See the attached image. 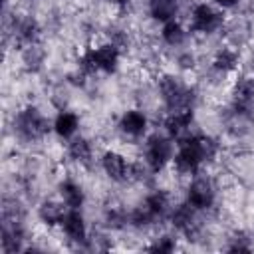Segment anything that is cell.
I'll return each instance as SVG.
<instances>
[{
    "label": "cell",
    "instance_id": "18",
    "mask_svg": "<svg viewBox=\"0 0 254 254\" xmlns=\"http://www.w3.org/2000/svg\"><path fill=\"white\" fill-rule=\"evenodd\" d=\"M65 212H67V206L62 202V198L60 200H44L38 206V218L48 228L60 226L64 216H65Z\"/></svg>",
    "mask_w": 254,
    "mask_h": 254
},
{
    "label": "cell",
    "instance_id": "12",
    "mask_svg": "<svg viewBox=\"0 0 254 254\" xmlns=\"http://www.w3.org/2000/svg\"><path fill=\"white\" fill-rule=\"evenodd\" d=\"M117 129L129 139H143L149 131V117L143 109H125L117 119Z\"/></svg>",
    "mask_w": 254,
    "mask_h": 254
},
{
    "label": "cell",
    "instance_id": "17",
    "mask_svg": "<svg viewBox=\"0 0 254 254\" xmlns=\"http://www.w3.org/2000/svg\"><path fill=\"white\" fill-rule=\"evenodd\" d=\"M58 192H60V198L62 202L67 206V208H81L85 204V190L83 187L73 181V179H64L60 185H58Z\"/></svg>",
    "mask_w": 254,
    "mask_h": 254
},
{
    "label": "cell",
    "instance_id": "1",
    "mask_svg": "<svg viewBox=\"0 0 254 254\" xmlns=\"http://www.w3.org/2000/svg\"><path fill=\"white\" fill-rule=\"evenodd\" d=\"M220 153V143L202 133H190L189 137L177 141L173 169L183 177H194L202 171L204 165L212 163Z\"/></svg>",
    "mask_w": 254,
    "mask_h": 254
},
{
    "label": "cell",
    "instance_id": "27",
    "mask_svg": "<svg viewBox=\"0 0 254 254\" xmlns=\"http://www.w3.org/2000/svg\"><path fill=\"white\" fill-rule=\"evenodd\" d=\"M107 2H109V4H113V6H117V8H125L131 0H107Z\"/></svg>",
    "mask_w": 254,
    "mask_h": 254
},
{
    "label": "cell",
    "instance_id": "9",
    "mask_svg": "<svg viewBox=\"0 0 254 254\" xmlns=\"http://www.w3.org/2000/svg\"><path fill=\"white\" fill-rule=\"evenodd\" d=\"M185 202H189L196 212L212 208L216 202V189L212 181L206 177H200V173L190 177V183L185 192Z\"/></svg>",
    "mask_w": 254,
    "mask_h": 254
},
{
    "label": "cell",
    "instance_id": "20",
    "mask_svg": "<svg viewBox=\"0 0 254 254\" xmlns=\"http://www.w3.org/2000/svg\"><path fill=\"white\" fill-rule=\"evenodd\" d=\"M65 153L77 165H89L93 161V145L87 137H81V135H75L73 139L67 141Z\"/></svg>",
    "mask_w": 254,
    "mask_h": 254
},
{
    "label": "cell",
    "instance_id": "11",
    "mask_svg": "<svg viewBox=\"0 0 254 254\" xmlns=\"http://www.w3.org/2000/svg\"><path fill=\"white\" fill-rule=\"evenodd\" d=\"M194 125V109L187 107V109H175V111H167L165 119H163V131L177 143L185 137H189Z\"/></svg>",
    "mask_w": 254,
    "mask_h": 254
},
{
    "label": "cell",
    "instance_id": "21",
    "mask_svg": "<svg viewBox=\"0 0 254 254\" xmlns=\"http://www.w3.org/2000/svg\"><path fill=\"white\" fill-rule=\"evenodd\" d=\"M238 64H240V54L230 46L216 50V54L212 56V62H210V65L216 73H232L238 67Z\"/></svg>",
    "mask_w": 254,
    "mask_h": 254
},
{
    "label": "cell",
    "instance_id": "4",
    "mask_svg": "<svg viewBox=\"0 0 254 254\" xmlns=\"http://www.w3.org/2000/svg\"><path fill=\"white\" fill-rule=\"evenodd\" d=\"M177 143L167 135V133H153L145 137L143 143V163L145 169L153 175L161 173L167 165L173 163Z\"/></svg>",
    "mask_w": 254,
    "mask_h": 254
},
{
    "label": "cell",
    "instance_id": "16",
    "mask_svg": "<svg viewBox=\"0 0 254 254\" xmlns=\"http://www.w3.org/2000/svg\"><path fill=\"white\" fill-rule=\"evenodd\" d=\"M79 115L75 111H69V109H60L56 113V117L52 119V131L56 137L64 139V141H69L77 135L79 131Z\"/></svg>",
    "mask_w": 254,
    "mask_h": 254
},
{
    "label": "cell",
    "instance_id": "10",
    "mask_svg": "<svg viewBox=\"0 0 254 254\" xmlns=\"http://www.w3.org/2000/svg\"><path fill=\"white\" fill-rule=\"evenodd\" d=\"M10 34L14 38V44H18V48H26L32 44H40L42 28L36 18L28 14H16L10 22Z\"/></svg>",
    "mask_w": 254,
    "mask_h": 254
},
{
    "label": "cell",
    "instance_id": "7",
    "mask_svg": "<svg viewBox=\"0 0 254 254\" xmlns=\"http://www.w3.org/2000/svg\"><path fill=\"white\" fill-rule=\"evenodd\" d=\"M99 165H101V171L107 175V179H111L113 183H129L139 177V165L131 163L123 153L115 149L103 151Z\"/></svg>",
    "mask_w": 254,
    "mask_h": 254
},
{
    "label": "cell",
    "instance_id": "15",
    "mask_svg": "<svg viewBox=\"0 0 254 254\" xmlns=\"http://www.w3.org/2000/svg\"><path fill=\"white\" fill-rule=\"evenodd\" d=\"M196 214L198 212L189 202H181V204H177V206L171 208L169 220H171V224H173V228L177 232L190 236L194 232V228H196Z\"/></svg>",
    "mask_w": 254,
    "mask_h": 254
},
{
    "label": "cell",
    "instance_id": "25",
    "mask_svg": "<svg viewBox=\"0 0 254 254\" xmlns=\"http://www.w3.org/2000/svg\"><path fill=\"white\" fill-rule=\"evenodd\" d=\"M244 238H232V244L228 246V250H232V252H236V250H250L252 246L248 244V242H242Z\"/></svg>",
    "mask_w": 254,
    "mask_h": 254
},
{
    "label": "cell",
    "instance_id": "13",
    "mask_svg": "<svg viewBox=\"0 0 254 254\" xmlns=\"http://www.w3.org/2000/svg\"><path fill=\"white\" fill-rule=\"evenodd\" d=\"M254 107V77L242 75L232 87V109L240 115L250 113Z\"/></svg>",
    "mask_w": 254,
    "mask_h": 254
},
{
    "label": "cell",
    "instance_id": "5",
    "mask_svg": "<svg viewBox=\"0 0 254 254\" xmlns=\"http://www.w3.org/2000/svg\"><path fill=\"white\" fill-rule=\"evenodd\" d=\"M171 208H173L171 196H169L165 190L157 189V190H151V192L145 196V200L141 202V206H137V208L127 216V220H129V224H133V226H137V228L149 226V224H155L157 220L169 216Z\"/></svg>",
    "mask_w": 254,
    "mask_h": 254
},
{
    "label": "cell",
    "instance_id": "26",
    "mask_svg": "<svg viewBox=\"0 0 254 254\" xmlns=\"http://www.w3.org/2000/svg\"><path fill=\"white\" fill-rule=\"evenodd\" d=\"M238 2H240V0H212V4L218 6L220 10H230V8L238 6Z\"/></svg>",
    "mask_w": 254,
    "mask_h": 254
},
{
    "label": "cell",
    "instance_id": "24",
    "mask_svg": "<svg viewBox=\"0 0 254 254\" xmlns=\"http://www.w3.org/2000/svg\"><path fill=\"white\" fill-rule=\"evenodd\" d=\"M175 248H177V238H175V236H171V234H163V236L155 238V240L147 246V250H149V252H159V254L173 252Z\"/></svg>",
    "mask_w": 254,
    "mask_h": 254
},
{
    "label": "cell",
    "instance_id": "8",
    "mask_svg": "<svg viewBox=\"0 0 254 254\" xmlns=\"http://www.w3.org/2000/svg\"><path fill=\"white\" fill-rule=\"evenodd\" d=\"M159 95H161L167 111L192 107V99H194L192 89L189 85H185L181 79H177L175 75H163L159 79Z\"/></svg>",
    "mask_w": 254,
    "mask_h": 254
},
{
    "label": "cell",
    "instance_id": "19",
    "mask_svg": "<svg viewBox=\"0 0 254 254\" xmlns=\"http://www.w3.org/2000/svg\"><path fill=\"white\" fill-rule=\"evenodd\" d=\"M179 10H181V2L179 0H147L149 16L159 24L175 20L179 16Z\"/></svg>",
    "mask_w": 254,
    "mask_h": 254
},
{
    "label": "cell",
    "instance_id": "3",
    "mask_svg": "<svg viewBox=\"0 0 254 254\" xmlns=\"http://www.w3.org/2000/svg\"><path fill=\"white\" fill-rule=\"evenodd\" d=\"M12 129L26 143L42 141L46 135L54 133L52 119H48L44 115V111L36 105H24L22 109H18L12 119Z\"/></svg>",
    "mask_w": 254,
    "mask_h": 254
},
{
    "label": "cell",
    "instance_id": "6",
    "mask_svg": "<svg viewBox=\"0 0 254 254\" xmlns=\"http://www.w3.org/2000/svg\"><path fill=\"white\" fill-rule=\"evenodd\" d=\"M224 26L222 10L208 2H196L192 4L189 12V32H194L198 36H212Z\"/></svg>",
    "mask_w": 254,
    "mask_h": 254
},
{
    "label": "cell",
    "instance_id": "23",
    "mask_svg": "<svg viewBox=\"0 0 254 254\" xmlns=\"http://www.w3.org/2000/svg\"><path fill=\"white\" fill-rule=\"evenodd\" d=\"M22 62L26 64L28 69H36V67H40L42 62H44V52H42L40 44H32V46L22 48Z\"/></svg>",
    "mask_w": 254,
    "mask_h": 254
},
{
    "label": "cell",
    "instance_id": "14",
    "mask_svg": "<svg viewBox=\"0 0 254 254\" xmlns=\"http://www.w3.org/2000/svg\"><path fill=\"white\" fill-rule=\"evenodd\" d=\"M64 236L69 242H85L87 240V222L81 214V208H67L62 224H60Z\"/></svg>",
    "mask_w": 254,
    "mask_h": 254
},
{
    "label": "cell",
    "instance_id": "2",
    "mask_svg": "<svg viewBox=\"0 0 254 254\" xmlns=\"http://www.w3.org/2000/svg\"><path fill=\"white\" fill-rule=\"evenodd\" d=\"M119 64H121V48L113 42L87 46L77 58V69L85 77L97 73H105V75L115 73Z\"/></svg>",
    "mask_w": 254,
    "mask_h": 254
},
{
    "label": "cell",
    "instance_id": "22",
    "mask_svg": "<svg viewBox=\"0 0 254 254\" xmlns=\"http://www.w3.org/2000/svg\"><path fill=\"white\" fill-rule=\"evenodd\" d=\"M187 34H189V30L183 26V22H181L179 18L161 24V40H163L167 46H171V48L183 46L185 40H187Z\"/></svg>",
    "mask_w": 254,
    "mask_h": 254
}]
</instances>
